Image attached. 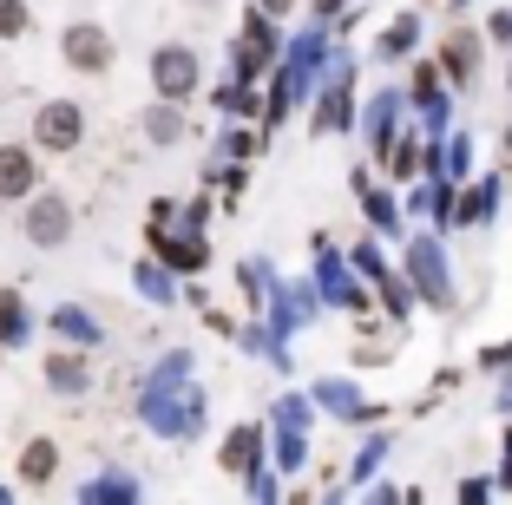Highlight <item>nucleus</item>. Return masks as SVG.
<instances>
[{
    "label": "nucleus",
    "instance_id": "nucleus-1",
    "mask_svg": "<svg viewBox=\"0 0 512 505\" xmlns=\"http://www.w3.org/2000/svg\"><path fill=\"white\" fill-rule=\"evenodd\" d=\"M79 132H86V125H79V105H66V99H53L40 119H33V138H40L46 151H73Z\"/></svg>",
    "mask_w": 512,
    "mask_h": 505
},
{
    "label": "nucleus",
    "instance_id": "nucleus-2",
    "mask_svg": "<svg viewBox=\"0 0 512 505\" xmlns=\"http://www.w3.org/2000/svg\"><path fill=\"white\" fill-rule=\"evenodd\" d=\"M151 73H158V92H165V99H184V92L197 86V60L184 46H165V53L151 60Z\"/></svg>",
    "mask_w": 512,
    "mask_h": 505
},
{
    "label": "nucleus",
    "instance_id": "nucleus-3",
    "mask_svg": "<svg viewBox=\"0 0 512 505\" xmlns=\"http://www.w3.org/2000/svg\"><path fill=\"white\" fill-rule=\"evenodd\" d=\"M66 60H73L79 73H99V66L112 60V40H106V27H73V33H66Z\"/></svg>",
    "mask_w": 512,
    "mask_h": 505
},
{
    "label": "nucleus",
    "instance_id": "nucleus-4",
    "mask_svg": "<svg viewBox=\"0 0 512 505\" xmlns=\"http://www.w3.org/2000/svg\"><path fill=\"white\" fill-rule=\"evenodd\" d=\"M33 191V151L0 145V197H27Z\"/></svg>",
    "mask_w": 512,
    "mask_h": 505
},
{
    "label": "nucleus",
    "instance_id": "nucleus-5",
    "mask_svg": "<svg viewBox=\"0 0 512 505\" xmlns=\"http://www.w3.org/2000/svg\"><path fill=\"white\" fill-rule=\"evenodd\" d=\"M53 466H60V446H53V440H33L27 453H20V479H27V486H46Z\"/></svg>",
    "mask_w": 512,
    "mask_h": 505
},
{
    "label": "nucleus",
    "instance_id": "nucleus-6",
    "mask_svg": "<svg viewBox=\"0 0 512 505\" xmlns=\"http://www.w3.org/2000/svg\"><path fill=\"white\" fill-rule=\"evenodd\" d=\"M27 237H33V243H60V237H66V210H60V204H33Z\"/></svg>",
    "mask_w": 512,
    "mask_h": 505
},
{
    "label": "nucleus",
    "instance_id": "nucleus-7",
    "mask_svg": "<svg viewBox=\"0 0 512 505\" xmlns=\"http://www.w3.org/2000/svg\"><path fill=\"white\" fill-rule=\"evenodd\" d=\"M250 460H256V427H243L224 440V473H250Z\"/></svg>",
    "mask_w": 512,
    "mask_h": 505
},
{
    "label": "nucleus",
    "instance_id": "nucleus-8",
    "mask_svg": "<svg viewBox=\"0 0 512 505\" xmlns=\"http://www.w3.org/2000/svg\"><path fill=\"white\" fill-rule=\"evenodd\" d=\"M447 66L453 73H473V66H480V40H473V33H453L447 40Z\"/></svg>",
    "mask_w": 512,
    "mask_h": 505
},
{
    "label": "nucleus",
    "instance_id": "nucleus-9",
    "mask_svg": "<svg viewBox=\"0 0 512 505\" xmlns=\"http://www.w3.org/2000/svg\"><path fill=\"white\" fill-rule=\"evenodd\" d=\"M20 27H27V7L20 0H0V40H14Z\"/></svg>",
    "mask_w": 512,
    "mask_h": 505
},
{
    "label": "nucleus",
    "instance_id": "nucleus-10",
    "mask_svg": "<svg viewBox=\"0 0 512 505\" xmlns=\"http://www.w3.org/2000/svg\"><path fill=\"white\" fill-rule=\"evenodd\" d=\"M407 40H414V20H394L388 27V53H407Z\"/></svg>",
    "mask_w": 512,
    "mask_h": 505
},
{
    "label": "nucleus",
    "instance_id": "nucleus-11",
    "mask_svg": "<svg viewBox=\"0 0 512 505\" xmlns=\"http://www.w3.org/2000/svg\"><path fill=\"white\" fill-rule=\"evenodd\" d=\"M263 7H270V14H283V7H289V0H263Z\"/></svg>",
    "mask_w": 512,
    "mask_h": 505
}]
</instances>
